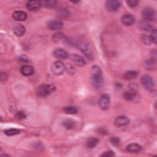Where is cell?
<instances>
[{
	"label": "cell",
	"instance_id": "9a60e30c",
	"mask_svg": "<svg viewBox=\"0 0 157 157\" xmlns=\"http://www.w3.org/2000/svg\"><path fill=\"white\" fill-rule=\"evenodd\" d=\"M54 57L58 58V59H67V58H69L70 55H69V53H68V52L65 50V49L58 48V49L54 50Z\"/></svg>",
	"mask_w": 157,
	"mask_h": 157
},
{
	"label": "cell",
	"instance_id": "d6986e66",
	"mask_svg": "<svg viewBox=\"0 0 157 157\" xmlns=\"http://www.w3.org/2000/svg\"><path fill=\"white\" fill-rule=\"evenodd\" d=\"M25 32H26V27H25V26H22V25H17V26H15V27H14V33L16 36H19V37L23 36Z\"/></svg>",
	"mask_w": 157,
	"mask_h": 157
},
{
	"label": "cell",
	"instance_id": "4fadbf2b",
	"mask_svg": "<svg viewBox=\"0 0 157 157\" xmlns=\"http://www.w3.org/2000/svg\"><path fill=\"white\" fill-rule=\"evenodd\" d=\"M12 19L15 21H26L27 20V14L25 11H21V10H17V11H14L12 12Z\"/></svg>",
	"mask_w": 157,
	"mask_h": 157
},
{
	"label": "cell",
	"instance_id": "d6a6232c",
	"mask_svg": "<svg viewBox=\"0 0 157 157\" xmlns=\"http://www.w3.org/2000/svg\"><path fill=\"white\" fill-rule=\"evenodd\" d=\"M128 5L132 7H135L139 5V0H128Z\"/></svg>",
	"mask_w": 157,
	"mask_h": 157
},
{
	"label": "cell",
	"instance_id": "d590c367",
	"mask_svg": "<svg viewBox=\"0 0 157 157\" xmlns=\"http://www.w3.org/2000/svg\"><path fill=\"white\" fill-rule=\"evenodd\" d=\"M19 60H20V61H22V63H30V59H28L27 57H25V55L19 57Z\"/></svg>",
	"mask_w": 157,
	"mask_h": 157
},
{
	"label": "cell",
	"instance_id": "52a82bcc",
	"mask_svg": "<svg viewBox=\"0 0 157 157\" xmlns=\"http://www.w3.org/2000/svg\"><path fill=\"white\" fill-rule=\"evenodd\" d=\"M141 84H142V86L145 87L146 90H152L153 86H155L153 78H152L150 75H144L142 78H141Z\"/></svg>",
	"mask_w": 157,
	"mask_h": 157
},
{
	"label": "cell",
	"instance_id": "ffe728a7",
	"mask_svg": "<svg viewBox=\"0 0 157 157\" xmlns=\"http://www.w3.org/2000/svg\"><path fill=\"white\" fill-rule=\"evenodd\" d=\"M139 75L138 71H134V70H130V71H126L124 74V78H126V80H133V78H136Z\"/></svg>",
	"mask_w": 157,
	"mask_h": 157
},
{
	"label": "cell",
	"instance_id": "74e56055",
	"mask_svg": "<svg viewBox=\"0 0 157 157\" xmlns=\"http://www.w3.org/2000/svg\"><path fill=\"white\" fill-rule=\"evenodd\" d=\"M67 68H68V70H69V71H70L71 74H74V73H75V70H74V68L71 67V65H68V67H67Z\"/></svg>",
	"mask_w": 157,
	"mask_h": 157
},
{
	"label": "cell",
	"instance_id": "5bb4252c",
	"mask_svg": "<svg viewBox=\"0 0 157 157\" xmlns=\"http://www.w3.org/2000/svg\"><path fill=\"white\" fill-rule=\"evenodd\" d=\"M129 124V118L125 117V115H119V117H117L115 118V120H114V125L115 126H125Z\"/></svg>",
	"mask_w": 157,
	"mask_h": 157
},
{
	"label": "cell",
	"instance_id": "f1b7e54d",
	"mask_svg": "<svg viewBox=\"0 0 157 157\" xmlns=\"http://www.w3.org/2000/svg\"><path fill=\"white\" fill-rule=\"evenodd\" d=\"M63 125L67 128V129H73V128H75V123L71 120V119H69V120H65L64 123H63Z\"/></svg>",
	"mask_w": 157,
	"mask_h": 157
},
{
	"label": "cell",
	"instance_id": "30bf717a",
	"mask_svg": "<svg viewBox=\"0 0 157 157\" xmlns=\"http://www.w3.org/2000/svg\"><path fill=\"white\" fill-rule=\"evenodd\" d=\"M20 71H21V74L23 76H32L34 74V68L32 67V65H30V64H25V65H22V67H21Z\"/></svg>",
	"mask_w": 157,
	"mask_h": 157
},
{
	"label": "cell",
	"instance_id": "7402d4cb",
	"mask_svg": "<svg viewBox=\"0 0 157 157\" xmlns=\"http://www.w3.org/2000/svg\"><path fill=\"white\" fill-rule=\"evenodd\" d=\"M139 27H140V30H142V31H152V30H153V28H152V26H151L149 22H146V21L140 22Z\"/></svg>",
	"mask_w": 157,
	"mask_h": 157
},
{
	"label": "cell",
	"instance_id": "2e32d148",
	"mask_svg": "<svg viewBox=\"0 0 157 157\" xmlns=\"http://www.w3.org/2000/svg\"><path fill=\"white\" fill-rule=\"evenodd\" d=\"M141 150H142V146L139 145V144H135V142L129 144V145L126 146V151H128V152H132V153H138V152H140Z\"/></svg>",
	"mask_w": 157,
	"mask_h": 157
},
{
	"label": "cell",
	"instance_id": "44dd1931",
	"mask_svg": "<svg viewBox=\"0 0 157 157\" xmlns=\"http://www.w3.org/2000/svg\"><path fill=\"white\" fill-rule=\"evenodd\" d=\"M98 142H99V140H98L97 138H91V139H88V141H87V147H88V149H95V147L98 145Z\"/></svg>",
	"mask_w": 157,
	"mask_h": 157
},
{
	"label": "cell",
	"instance_id": "cb8c5ba5",
	"mask_svg": "<svg viewBox=\"0 0 157 157\" xmlns=\"http://www.w3.org/2000/svg\"><path fill=\"white\" fill-rule=\"evenodd\" d=\"M20 133H21V130H19V129H6V130H4V134L7 135V136H14V135H17Z\"/></svg>",
	"mask_w": 157,
	"mask_h": 157
},
{
	"label": "cell",
	"instance_id": "ab89813d",
	"mask_svg": "<svg viewBox=\"0 0 157 157\" xmlns=\"http://www.w3.org/2000/svg\"><path fill=\"white\" fill-rule=\"evenodd\" d=\"M155 106H156V108H157V102H156V104H155Z\"/></svg>",
	"mask_w": 157,
	"mask_h": 157
},
{
	"label": "cell",
	"instance_id": "484cf974",
	"mask_svg": "<svg viewBox=\"0 0 157 157\" xmlns=\"http://www.w3.org/2000/svg\"><path fill=\"white\" fill-rule=\"evenodd\" d=\"M77 111H78V109H77L75 106H68V107L64 108V112L67 113V114H76Z\"/></svg>",
	"mask_w": 157,
	"mask_h": 157
},
{
	"label": "cell",
	"instance_id": "1f68e13d",
	"mask_svg": "<svg viewBox=\"0 0 157 157\" xmlns=\"http://www.w3.org/2000/svg\"><path fill=\"white\" fill-rule=\"evenodd\" d=\"M111 142L113 144V145L118 146V145L120 144V139H119V138H117V136H113V138H111Z\"/></svg>",
	"mask_w": 157,
	"mask_h": 157
},
{
	"label": "cell",
	"instance_id": "836d02e7",
	"mask_svg": "<svg viewBox=\"0 0 157 157\" xmlns=\"http://www.w3.org/2000/svg\"><path fill=\"white\" fill-rule=\"evenodd\" d=\"M16 118H17V119H20V120H23V119H26V114L23 112H17L16 113Z\"/></svg>",
	"mask_w": 157,
	"mask_h": 157
},
{
	"label": "cell",
	"instance_id": "f35d334b",
	"mask_svg": "<svg viewBox=\"0 0 157 157\" xmlns=\"http://www.w3.org/2000/svg\"><path fill=\"white\" fill-rule=\"evenodd\" d=\"M0 157H11V156H9V155H5V153H3V155L0 156Z\"/></svg>",
	"mask_w": 157,
	"mask_h": 157
},
{
	"label": "cell",
	"instance_id": "4dcf8cb0",
	"mask_svg": "<svg viewBox=\"0 0 157 157\" xmlns=\"http://www.w3.org/2000/svg\"><path fill=\"white\" fill-rule=\"evenodd\" d=\"M151 39L155 44H157V30L156 28H153L152 32H151Z\"/></svg>",
	"mask_w": 157,
	"mask_h": 157
},
{
	"label": "cell",
	"instance_id": "7c38bea8",
	"mask_svg": "<svg viewBox=\"0 0 157 157\" xmlns=\"http://www.w3.org/2000/svg\"><path fill=\"white\" fill-rule=\"evenodd\" d=\"M120 20H122V23L125 26H133L135 23V17L132 14H124Z\"/></svg>",
	"mask_w": 157,
	"mask_h": 157
},
{
	"label": "cell",
	"instance_id": "277c9868",
	"mask_svg": "<svg viewBox=\"0 0 157 157\" xmlns=\"http://www.w3.org/2000/svg\"><path fill=\"white\" fill-rule=\"evenodd\" d=\"M98 106H99V108L102 111H107L109 108V106H111V97H109V95H107V93L101 95V97L98 99Z\"/></svg>",
	"mask_w": 157,
	"mask_h": 157
},
{
	"label": "cell",
	"instance_id": "8d00e7d4",
	"mask_svg": "<svg viewBox=\"0 0 157 157\" xmlns=\"http://www.w3.org/2000/svg\"><path fill=\"white\" fill-rule=\"evenodd\" d=\"M0 76H1V81L5 82V81H6V78H7V75H6L5 73H1V75H0Z\"/></svg>",
	"mask_w": 157,
	"mask_h": 157
},
{
	"label": "cell",
	"instance_id": "7a4b0ae2",
	"mask_svg": "<svg viewBox=\"0 0 157 157\" xmlns=\"http://www.w3.org/2000/svg\"><path fill=\"white\" fill-rule=\"evenodd\" d=\"M142 19H144V21H146V22L156 21L157 20V12L152 7H145L142 10Z\"/></svg>",
	"mask_w": 157,
	"mask_h": 157
},
{
	"label": "cell",
	"instance_id": "8992f818",
	"mask_svg": "<svg viewBox=\"0 0 157 157\" xmlns=\"http://www.w3.org/2000/svg\"><path fill=\"white\" fill-rule=\"evenodd\" d=\"M122 6V3L120 1H118V0H108V1L106 3V7L108 11L111 12H115L120 9Z\"/></svg>",
	"mask_w": 157,
	"mask_h": 157
},
{
	"label": "cell",
	"instance_id": "603a6c76",
	"mask_svg": "<svg viewBox=\"0 0 157 157\" xmlns=\"http://www.w3.org/2000/svg\"><path fill=\"white\" fill-rule=\"evenodd\" d=\"M145 65L147 67V69H150V70H153L156 67H157V63H156V60L155 59H147L146 61H145Z\"/></svg>",
	"mask_w": 157,
	"mask_h": 157
},
{
	"label": "cell",
	"instance_id": "ba28073f",
	"mask_svg": "<svg viewBox=\"0 0 157 157\" xmlns=\"http://www.w3.org/2000/svg\"><path fill=\"white\" fill-rule=\"evenodd\" d=\"M70 58H71L73 63L76 65V67H78V68H82V67H85V65H86V59H85L84 57H81V55H78V54H71Z\"/></svg>",
	"mask_w": 157,
	"mask_h": 157
},
{
	"label": "cell",
	"instance_id": "e575fe53",
	"mask_svg": "<svg viewBox=\"0 0 157 157\" xmlns=\"http://www.w3.org/2000/svg\"><path fill=\"white\" fill-rule=\"evenodd\" d=\"M113 156H114V153L112 151H106V152H103L99 157H113Z\"/></svg>",
	"mask_w": 157,
	"mask_h": 157
},
{
	"label": "cell",
	"instance_id": "60d3db41",
	"mask_svg": "<svg viewBox=\"0 0 157 157\" xmlns=\"http://www.w3.org/2000/svg\"><path fill=\"white\" fill-rule=\"evenodd\" d=\"M153 157H157V156H153Z\"/></svg>",
	"mask_w": 157,
	"mask_h": 157
},
{
	"label": "cell",
	"instance_id": "e0dca14e",
	"mask_svg": "<svg viewBox=\"0 0 157 157\" xmlns=\"http://www.w3.org/2000/svg\"><path fill=\"white\" fill-rule=\"evenodd\" d=\"M26 6H27V9L30 11H37V10L41 9L42 3L41 1H37V0H32V1H28Z\"/></svg>",
	"mask_w": 157,
	"mask_h": 157
},
{
	"label": "cell",
	"instance_id": "9c48e42d",
	"mask_svg": "<svg viewBox=\"0 0 157 157\" xmlns=\"http://www.w3.org/2000/svg\"><path fill=\"white\" fill-rule=\"evenodd\" d=\"M78 48H80L81 52L86 55V58H88V60H93V53H92V50H91V48L87 44L78 43Z\"/></svg>",
	"mask_w": 157,
	"mask_h": 157
},
{
	"label": "cell",
	"instance_id": "8fae6325",
	"mask_svg": "<svg viewBox=\"0 0 157 157\" xmlns=\"http://www.w3.org/2000/svg\"><path fill=\"white\" fill-rule=\"evenodd\" d=\"M63 26H64V23H63L60 20H54V21H50V22L48 23L49 30H52V31H57V32H59V31L63 28Z\"/></svg>",
	"mask_w": 157,
	"mask_h": 157
},
{
	"label": "cell",
	"instance_id": "83f0119b",
	"mask_svg": "<svg viewBox=\"0 0 157 157\" xmlns=\"http://www.w3.org/2000/svg\"><path fill=\"white\" fill-rule=\"evenodd\" d=\"M42 5H44V6H47V7H54V6H57V1L55 0H44V1H42Z\"/></svg>",
	"mask_w": 157,
	"mask_h": 157
},
{
	"label": "cell",
	"instance_id": "f546056e",
	"mask_svg": "<svg viewBox=\"0 0 157 157\" xmlns=\"http://www.w3.org/2000/svg\"><path fill=\"white\" fill-rule=\"evenodd\" d=\"M64 34L61 33V32H57L54 36H53V41L54 42H59V41H61V39H64Z\"/></svg>",
	"mask_w": 157,
	"mask_h": 157
},
{
	"label": "cell",
	"instance_id": "5b68a950",
	"mask_svg": "<svg viewBox=\"0 0 157 157\" xmlns=\"http://www.w3.org/2000/svg\"><path fill=\"white\" fill-rule=\"evenodd\" d=\"M52 70L55 75H61L65 73L67 70V67H65V64L61 61V60H57L53 63V67H52Z\"/></svg>",
	"mask_w": 157,
	"mask_h": 157
},
{
	"label": "cell",
	"instance_id": "d4e9b609",
	"mask_svg": "<svg viewBox=\"0 0 157 157\" xmlns=\"http://www.w3.org/2000/svg\"><path fill=\"white\" fill-rule=\"evenodd\" d=\"M141 42L144 44H146V46H151L153 43L152 39H151V36H147V34H142L141 36Z\"/></svg>",
	"mask_w": 157,
	"mask_h": 157
},
{
	"label": "cell",
	"instance_id": "ac0fdd59",
	"mask_svg": "<svg viewBox=\"0 0 157 157\" xmlns=\"http://www.w3.org/2000/svg\"><path fill=\"white\" fill-rule=\"evenodd\" d=\"M124 98L126 101H129V102H135L139 98V96L135 92H133V91H128V92L124 93Z\"/></svg>",
	"mask_w": 157,
	"mask_h": 157
},
{
	"label": "cell",
	"instance_id": "4316f807",
	"mask_svg": "<svg viewBox=\"0 0 157 157\" xmlns=\"http://www.w3.org/2000/svg\"><path fill=\"white\" fill-rule=\"evenodd\" d=\"M58 15L61 17V19H67V17H69V10H67V9H60L59 11H58Z\"/></svg>",
	"mask_w": 157,
	"mask_h": 157
},
{
	"label": "cell",
	"instance_id": "3957f363",
	"mask_svg": "<svg viewBox=\"0 0 157 157\" xmlns=\"http://www.w3.org/2000/svg\"><path fill=\"white\" fill-rule=\"evenodd\" d=\"M54 90H55V87L52 86V85H41L37 90V95L39 97H47L53 92Z\"/></svg>",
	"mask_w": 157,
	"mask_h": 157
},
{
	"label": "cell",
	"instance_id": "6da1fadb",
	"mask_svg": "<svg viewBox=\"0 0 157 157\" xmlns=\"http://www.w3.org/2000/svg\"><path fill=\"white\" fill-rule=\"evenodd\" d=\"M91 77H92V85L95 88L99 90L102 88L103 86V74H102V70L98 65H93L92 69H91Z\"/></svg>",
	"mask_w": 157,
	"mask_h": 157
}]
</instances>
